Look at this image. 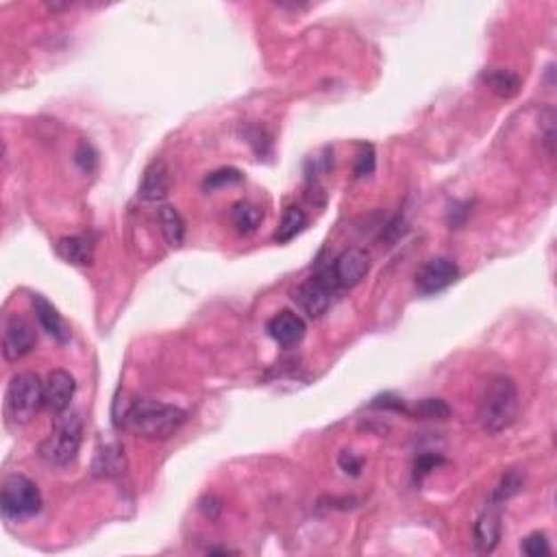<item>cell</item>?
<instances>
[{"mask_svg":"<svg viewBox=\"0 0 557 557\" xmlns=\"http://www.w3.org/2000/svg\"><path fill=\"white\" fill-rule=\"evenodd\" d=\"M186 423V411L159 401H138L124 411L120 427L148 440H166Z\"/></svg>","mask_w":557,"mask_h":557,"instance_id":"6da1fadb","label":"cell"},{"mask_svg":"<svg viewBox=\"0 0 557 557\" xmlns=\"http://www.w3.org/2000/svg\"><path fill=\"white\" fill-rule=\"evenodd\" d=\"M124 471H127V458H124V449L118 442H109L96 449L94 462H92L94 477H118Z\"/></svg>","mask_w":557,"mask_h":557,"instance_id":"5bb4252c","label":"cell"},{"mask_svg":"<svg viewBox=\"0 0 557 557\" xmlns=\"http://www.w3.org/2000/svg\"><path fill=\"white\" fill-rule=\"evenodd\" d=\"M521 551L529 557H545V555H551V545H549V540H546L545 534L536 531V534L527 536L525 540H522Z\"/></svg>","mask_w":557,"mask_h":557,"instance_id":"cb8c5ba5","label":"cell"},{"mask_svg":"<svg viewBox=\"0 0 557 557\" xmlns=\"http://www.w3.org/2000/svg\"><path fill=\"white\" fill-rule=\"evenodd\" d=\"M57 255L72 266H90L94 259V246L84 235L61 237L57 242Z\"/></svg>","mask_w":557,"mask_h":557,"instance_id":"2e32d148","label":"cell"},{"mask_svg":"<svg viewBox=\"0 0 557 557\" xmlns=\"http://www.w3.org/2000/svg\"><path fill=\"white\" fill-rule=\"evenodd\" d=\"M503 525H501V514H498V507L488 505L486 512L477 518L474 522V546H477L479 553H492L498 546L501 540Z\"/></svg>","mask_w":557,"mask_h":557,"instance_id":"8fae6325","label":"cell"},{"mask_svg":"<svg viewBox=\"0 0 557 557\" xmlns=\"http://www.w3.org/2000/svg\"><path fill=\"white\" fill-rule=\"evenodd\" d=\"M36 329L31 327V322L24 321L22 316L13 314L4 321L3 327V355L7 362H18L24 355L36 348Z\"/></svg>","mask_w":557,"mask_h":557,"instance_id":"52a82bcc","label":"cell"},{"mask_svg":"<svg viewBox=\"0 0 557 557\" xmlns=\"http://www.w3.org/2000/svg\"><path fill=\"white\" fill-rule=\"evenodd\" d=\"M168 190H171V172L162 159H155L139 183V196L144 201H162L168 196Z\"/></svg>","mask_w":557,"mask_h":557,"instance_id":"9a60e30c","label":"cell"},{"mask_svg":"<svg viewBox=\"0 0 557 557\" xmlns=\"http://www.w3.org/2000/svg\"><path fill=\"white\" fill-rule=\"evenodd\" d=\"M305 321L294 312H281L268 322V333L281 346L290 348L305 338Z\"/></svg>","mask_w":557,"mask_h":557,"instance_id":"7c38bea8","label":"cell"},{"mask_svg":"<svg viewBox=\"0 0 557 557\" xmlns=\"http://www.w3.org/2000/svg\"><path fill=\"white\" fill-rule=\"evenodd\" d=\"M76 163H79V166L84 168V171H87V172L94 171L96 153L90 147H87V144H81L79 150H76Z\"/></svg>","mask_w":557,"mask_h":557,"instance_id":"484cf974","label":"cell"},{"mask_svg":"<svg viewBox=\"0 0 557 557\" xmlns=\"http://www.w3.org/2000/svg\"><path fill=\"white\" fill-rule=\"evenodd\" d=\"M242 181H244V174L237 171V168H220V171L207 174V179L203 181V187L205 190H220V187L237 186Z\"/></svg>","mask_w":557,"mask_h":557,"instance_id":"603a6c76","label":"cell"},{"mask_svg":"<svg viewBox=\"0 0 557 557\" xmlns=\"http://www.w3.org/2000/svg\"><path fill=\"white\" fill-rule=\"evenodd\" d=\"M305 227H307V214L297 205L288 207L279 222V229L277 234H275V242H277V244H285V242L294 240Z\"/></svg>","mask_w":557,"mask_h":557,"instance_id":"ffe728a7","label":"cell"},{"mask_svg":"<svg viewBox=\"0 0 557 557\" xmlns=\"http://www.w3.org/2000/svg\"><path fill=\"white\" fill-rule=\"evenodd\" d=\"M338 288V281L333 277V270H321L318 275H314L312 279H307L305 283H300L294 292V300L298 303V307L307 314L309 318H321L324 312L331 305L333 292Z\"/></svg>","mask_w":557,"mask_h":557,"instance_id":"8992f818","label":"cell"},{"mask_svg":"<svg viewBox=\"0 0 557 557\" xmlns=\"http://www.w3.org/2000/svg\"><path fill=\"white\" fill-rule=\"evenodd\" d=\"M0 507L7 521H27L42 510V494L24 474H9L0 492Z\"/></svg>","mask_w":557,"mask_h":557,"instance_id":"5b68a950","label":"cell"},{"mask_svg":"<svg viewBox=\"0 0 557 557\" xmlns=\"http://www.w3.org/2000/svg\"><path fill=\"white\" fill-rule=\"evenodd\" d=\"M261 220H264V211L253 203H237L231 210V222H234L235 231L242 235H251L259 229Z\"/></svg>","mask_w":557,"mask_h":557,"instance_id":"d6986e66","label":"cell"},{"mask_svg":"<svg viewBox=\"0 0 557 557\" xmlns=\"http://www.w3.org/2000/svg\"><path fill=\"white\" fill-rule=\"evenodd\" d=\"M459 277V268L453 259L434 258L427 259L416 273V288L420 294H435L447 290Z\"/></svg>","mask_w":557,"mask_h":557,"instance_id":"ba28073f","label":"cell"},{"mask_svg":"<svg viewBox=\"0 0 557 557\" xmlns=\"http://www.w3.org/2000/svg\"><path fill=\"white\" fill-rule=\"evenodd\" d=\"M372 171H375V153H372L370 147L362 148V153L357 155V162H355V174L360 179L370 177Z\"/></svg>","mask_w":557,"mask_h":557,"instance_id":"d4e9b609","label":"cell"},{"mask_svg":"<svg viewBox=\"0 0 557 557\" xmlns=\"http://www.w3.org/2000/svg\"><path fill=\"white\" fill-rule=\"evenodd\" d=\"M44 408V384L33 372H18L12 377L4 394V414L9 423L27 425Z\"/></svg>","mask_w":557,"mask_h":557,"instance_id":"277c9868","label":"cell"},{"mask_svg":"<svg viewBox=\"0 0 557 557\" xmlns=\"http://www.w3.org/2000/svg\"><path fill=\"white\" fill-rule=\"evenodd\" d=\"M518 416V390L510 377H494L479 401V420L488 434H501Z\"/></svg>","mask_w":557,"mask_h":557,"instance_id":"7a4b0ae2","label":"cell"},{"mask_svg":"<svg viewBox=\"0 0 557 557\" xmlns=\"http://www.w3.org/2000/svg\"><path fill=\"white\" fill-rule=\"evenodd\" d=\"M76 392L75 377L66 370H52L44 384V408L52 414H61L70 408V401Z\"/></svg>","mask_w":557,"mask_h":557,"instance_id":"30bf717a","label":"cell"},{"mask_svg":"<svg viewBox=\"0 0 557 557\" xmlns=\"http://www.w3.org/2000/svg\"><path fill=\"white\" fill-rule=\"evenodd\" d=\"M81 440H84V423H81L79 414L75 411L68 414V410L61 411L57 414L52 434L42 442V459L52 466H68L79 453Z\"/></svg>","mask_w":557,"mask_h":557,"instance_id":"3957f363","label":"cell"},{"mask_svg":"<svg viewBox=\"0 0 557 557\" xmlns=\"http://www.w3.org/2000/svg\"><path fill=\"white\" fill-rule=\"evenodd\" d=\"M442 462H444L442 458H434V455H425V458H420L418 462H416V474H420V477H423V474L431 473L435 466H438V464H442Z\"/></svg>","mask_w":557,"mask_h":557,"instance_id":"83f0119b","label":"cell"},{"mask_svg":"<svg viewBox=\"0 0 557 557\" xmlns=\"http://www.w3.org/2000/svg\"><path fill=\"white\" fill-rule=\"evenodd\" d=\"M31 303H33V312H36L37 322H40V327L52 338V340H57L60 344H66L68 340H70V331H68L64 318L60 316L55 305L48 303L42 294H33Z\"/></svg>","mask_w":557,"mask_h":557,"instance_id":"4fadbf2b","label":"cell"},{"mask_svg":"<svg viewBox=\"0 0 557 557\" xmlns=\"http://www.w3.org/2000/svg\"><path fill=\"white\" fill-rule=\"evenodd\" d=\"M408 414L425 420H447L450 416V408L442 399H425L418 401L414 410H410Z\"/></svg>","mask_w":557,"mask_h":557,"instance_id":"7402d4cb","label":"cell"},{"mask_svg":"<svg viewBox=\"0 0 557 557\" xmlns=\"http://www.w3.org/2000/svg\"><path fill=\"white\" fill-rule=\"evenodd\" d=\"M481 81L501 99H512L521 90V76L505 68H490L481 75Z\"/></svg>","mask_w":557,"mask_h":557,"instance_id":"e0dca14e","label":"cell"},{"mask_svg":"<svg viewBox=\"0 0 557 557\" xmlns=\"http://www.w3.org/2000/svg\"><path fill=\"white\" fill-rule=\"evenodd\" d=\"M157 220L159 227H162V234L166 237V242L171 246H181L183 244V237H186V222H183L181 214L171 205H163L159 207L157 211Z\"/></svg>","mask_w":557,"mask_h":557,"instance_id":"ac0fdd59","label":"cell"},{"mask_svg":"<svg viewBox=\"0 0 557 557\" xmlns=\"http://www.w3.org/2000/svg\"><path fill=\"white\" fill-rule=\"evenodd\" d=\"M522 486H525V473H521V471L507 473L505 477L498 481V486L492 490L488 505L498 507V510H501V505H505L510 498H514L516 494H521Z\"/></svg>","mask_w":557,"mask_h":557,"instance_id":"44dd1931","label":"cell"},{"mask_svg":"<svg viewBox=\"0 0 557 557\" xmlns=\"http://www.w3.org/2000/svg\"><path fill=\"white\" fill-rule=\"evenodd\" d=\"M340 468L346 474H360L362 471V459L355 458L351 450H342L340 455Z\"/></svg>","mask_w":557,"mask_h":557,"instance_id":"4316f807","label":"cell"},{"mask_svg":"<svg viewBox=\"0 0 557 557\" xmlns=\"http://www.w3.org/2000/svg\"><path fill=\"white\" fill-rule=\"evenodd\" d=\"M333 277L340 288H355L370 270V258L364 249H346L333 261Z\"/></svg>","mask_w":557,"mask_h":557,"instance_id":"9c48e42d","label":"cell"}]
</instances>
